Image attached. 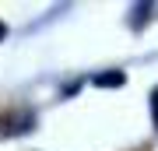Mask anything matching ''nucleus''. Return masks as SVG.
Masks as SVG:
<instances>
[{
	"mask_svg": "<svg viewBox=\"0 0 158 151\" xmlns=\"http://www.w3.org/2000/svg\"><path fill=\"white\" fill-rule=\"evenodd\" d=\"M127 74L123 70H113V74H98L95 78V88H116V84H123Z\"/></svg>",
	"mask_w": 158,
	"mask_h": 151,
	"instance_id": "nucleus-1",
	"label": "nucleus"
},
{
	"mask_svg": "<svg viewBox=\"0 0 158 151\" xmlns=\"http://www.w3.org/2000/svg\"><path fill=\"white\" fill-rule=\"evenodd\" d=\"M151 116H155V127H158V91L151 95Z\"/></svg>",
	"mask_w": 158,
	"mask_h": 151,
	"instance_id": "nucleus-2",
	"label": "nucleus"
},
{
	"mask_svg": "<svg viewBox=\"0 0 158 151\" xmlns=\"http://www.w3.org/2000/svg\"><path fill=\"white\" fill-rule=\"evenodd\" d=\"M4 35H7V28H4V21H0V42H4Z\"/></svg>",
	"mask_w": 158,
	"mask_h": 151,
	"instance_id": "nucleus-3",
	"label": "nucleus"
}]
</instances>
